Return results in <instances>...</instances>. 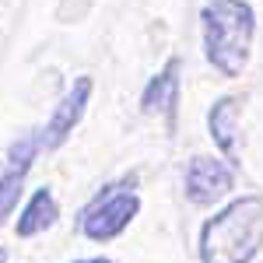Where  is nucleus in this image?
I'll use <instances>...</instances> for the list:
<instances>
[{
  "mask_svg": "<svg viewBox=\"0 0 263 263\" xmlns=\"http://www.w3.org/2000/svg\"><path fill=\"white\" fill-rule=\"evenodd\" d=\"M200 263H253L263 249V197L224 203L200 228Z\"/></svg>",
  "mask_w": 263,
  "mask_h": 263,
  "instance_id": "nucleus-1",
  "label": "nucleus"
},
{
  "mask_svg": "<svg viewBox=\"0 0 263 263\" xmlns=\"http://www.w3.org/2000/svg\"><path fill=\"white\" fill-rule=\"evenodd\" d=\"M200 21L207 60L224 78H239L249 60V46H253V32H256L253 7L246 0H207Z\"/></svg>",
  "mask_w": 263,
  "mask_h": 263,
  "instance_id": "nucleus-2",
  "label": "nucleus"
},
{
  "mask_svg": "<svg viewBox=\"0 0 263 263\" xmlns=\"http://www.w3.org/2000/svg\"><path fill=\"white\" fill-rule=\"evenodd\" d=\"M137 211H141V197L134 193L130 182L105 186V193H99L95 203L81 214L84 239H91V242H109V239H116L123 228L137 218Z\"/></svg>",
  "mask_w": 263,
  "mask_h": 263,
  "instance_id": "nucleus-3",
  "label": "nucleus"
},
{
  "mask_svg": "<svg viewBox=\"0 0 263 263\" xmlns=\"http://www.w3.org/2000/svg\"><path fill=\"white\" fill-rule=\"evenodd\" d=\"M39 151H42L39 134H25L7 147V158L0 162V224L18 207V197L25 190V176L32 172V162H35Z\"/></svg>",
  "mask_w": 263,
  "mask_h": 263,
  "instance_id": "nucleus-4",
  "label": "nucleus"
},
{
  "mask_svg": "<svg viewBox=\"0 0 263 263\" xmlns=\"http://www.w3.org/2000/svg\"><path fill=\"white\" fill-rule=\"evenodd\" d=\"M186 197L190 203H197V207H214L218 200H224L228 193H232V186H235V176H232V168L218 158H207V155H197L190 168H186Z\"/></svg>",
  "mask_w": 263,
  "mask_h": 263,
  "instance_id": "nucleus-5",
  "label": "nucleus"
},
{
  "mask_svg": "<svg viewBox=\"0 0 263 263\" xmlns=\"http://www.w3.org/2000/svg\"><path fill=\"white\" fill-rule=\"evenodd\" d=\"M88 99H91V78H78V81L70 84V91L60 99V105L53 109V116L46 123V130L39 134V144L46 151H53V147H60L70 134H74V126L81 123L84 109H88Z\"/></svg>",
  "mask_w": 263,
  "mask_h": 263,
  "instance_id": "nucleus-6",
  "label": "nucleus"
},
{
  "mask_svg": "<svg viewBox=\"0 0 263 263\" xmlns=\"http://www.w3.org/2000/svg\"><path fill=\"white\" fill-rule=\"evenodd\" d=\"M176 99H179V60L172 57V60L165 63L162 74H155L147 81V88H144V95H141V109L144 112H168L172 116Z\"/></svg>",
  "mask_w": 263,
  "mask_h": 263,
  "instance_id": "nucleus-7",
  "label": "nucleus"
},
{
  "mask_svg": "<svg viewBox=\"0 0 263 263\" xmlns=\"http://www.w3.org/2000/svg\"><path fill=\"white\" fill-rule=\"evenodd\" d=\"M60 218V207H57V197L49 186H42L32 193V200L25 203V211L18 214V239H32L46 228H53V221Z\"/></svg>",
  "mask_w": 263,
  "mask_h": 263,
  "instance_id": "nucleus-8",
  "label": "nucleus"
},
{
  "mask_svg": "<svg viewBox=\"0 0 263 263\" xmlns=\"http://www.w3.org/2000/svg\"><path fill=\"white\" fill-rule=\"evenodd\" d=\"M235 120H239V99L235 95H224L211 105L207 112V130H211V141L221 147V155L235 158Z\"/></svg>",
  "mask_w": 263,
  "mask_h": 263,
  "instance_id": "nucleus-9",
  "label": "nucleus"
},
{
  "mask_svg": "<svg viewBox=\"0 0 263 263\" xmlns=\"http://www.w3.org/2000/svg\"><path fill=\"white\" fill-rule=\"evenodd\" d=\"M74 263H112L109 256H91V260H74Z\"/></svg>",
  "mask_w": 263,
  "mask_h": 263,
  "instance_id": "nucleus-10",
  "label": "nucleus"
},
{
  "mask_svg": "<svg viewBox=\"0 0 263 263\" xmlns=\"http://www.w3.org/2000/svg\"><path fill=\"white\" fill-rule=\"evenodd\" d=\"M0 263H7V249H0Z\"/></svg>",
  "mask_w": 263,
  "mask_h": 263,
  "instance_id": "nucleus-11",
  "label": "nucleus"
}]
</instances>
